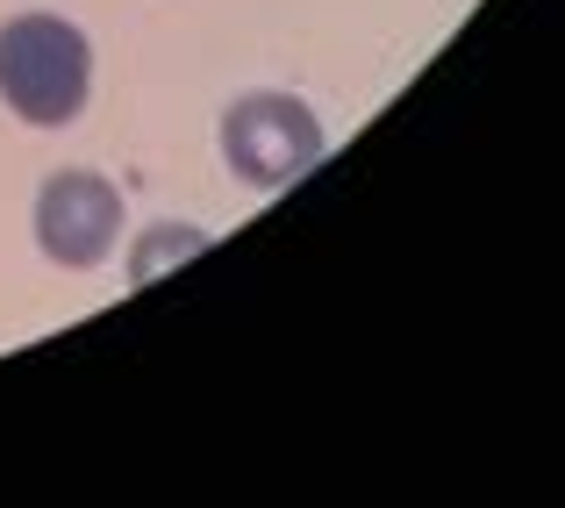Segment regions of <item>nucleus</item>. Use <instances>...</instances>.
Returning <instances> with one entry per match:
<instances>
[{
	"label": "nucleus",
	"mask_w": 565,
	"mask_h": 508,
	"mask_svg": "<svg viewBox=\"0 0 565 508\" xmlns=\"http://www.w3.org/2000/svg\"><path fill=\"white\" fill-rule=\"evenodd\" d=\"M94 100V43L79 22L29 8L0 22V108L29 129H72Z\"/></svg>",
	"instance_id": "1"
},
{
	"label": "nucleus",
	"mask_w": 565,
	"mask_h": 508,
	"mask_svg": "<svg viewBox=\"0 0 565 508\" xmlns=\"http://www.w3.org/2000/svg\"><path fill=\"white\" fill-rule=\"evenodd\" d=\"M330 158V129L308 100L294 94H244L222 108V166H230L244 187L279 193L294 179H308Z\"/></svg>",
	"instance_id": "2"
},
{
	"label": "nucleus",
	"mask_w": 565,
	"mask_h": 508,
	"mask_svg": "<svg viewBox=\"0 0 565 508\" xmlns=\"http://www.w3.org/2000/svg\"><path fill=\"white\" fill-rule=\"evenodd\" d=\"M122 187L94 166H65L36 187V208H29V230H36V251L57 265V273H94V265L115 258L122 244Z\"/></svg>",
	"instance_id": "3"
},
{
	"label": "nucleus",
	"mask_w": 565,
	"mask_h": 508,
	"mask_svg": "<svg viewBox=\"0 0 565 508\" xmlns=\"http://www.w3.org/2000/svg\"><path fill=\"white\" fill-rule=\"evenodd\" d=\"M201 251H207V230H193V222H143V230L129 236L122 273H129V287H151V279L180 273L186 258H201Z\"/></svg>",
	"instance_id": "4"
}]
</instances>
